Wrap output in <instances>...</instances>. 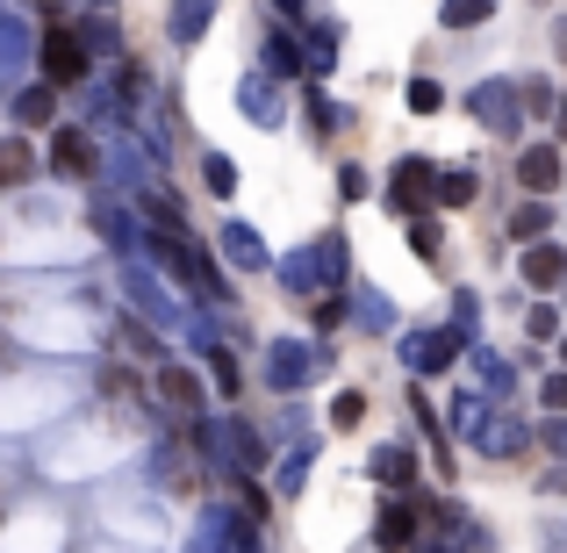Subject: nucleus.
I'll return each instance as SVG.
<instances>
[{"label": "nucleus", "mask_w": 567, "mask_h": 553, "mask_svg": "<svg viewBox=\"0 0 567 553\" xmlns=\"http://www.w3.org/2000/svg\"><path fill=\"white\" fill-rule=\"evenodd\" d=\"M58 152H65V166H80V173H86V166H94V152H86V144H80V137H58Z\"/></svg>", "instance_id": "obj_3"}, {"label": "nucleus", "mask_w": 567, "mask_h": 553, "mask_svg": "<svg viewBox=\"0 0 567 553\" xmlns=\"http://www.w3.org/2000/svg\"><path fill=\"white\" fill-rule=\"evenodd\" d=\"M43 72H51L58 86H65V80H80V72H86V51H80V37L51 29V37H43Z\"/></svg>", "instance_id": "obj_1"}, {"label": "nucleus", "mask_w": 567, "mask_h": 553, "mask_svg": "<svg viewBox=\"0 0 567 553\" xmlns=\"http://www.w3.org/2000/svg\"><path fill=\"white\" fill-rule=\"evenodd\" d=\"M554 173H560L554 152H532V158H525V181H532V187H554Z\"/></svg>", "instance_id": "obj_2"}]
</instances>
